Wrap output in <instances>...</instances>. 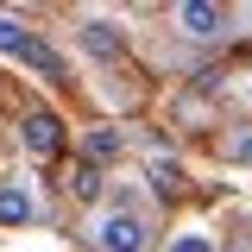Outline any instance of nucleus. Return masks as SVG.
Returning <instances> with one entry per match:
<instances>
[{
	"instance_id": "nucleus-6",
	"label": "nucleus",
	"mask_w": 252,
	"mask_h": 252,
	"mask_svg": "<svg viewBox=\"0 0 252 252\" xmlns=\"http://www.w3.org/2000/svg\"><path fill=\"white\" fill-rule=\"evenodd\" d=\"M19 63H32L38 76H57V82H63V57H57V51H51V44H38V38H32L26 51H19Z\"/></svg>"
},
{
	"instance_id": "nucleus-8",
	"label": "nucleus",
	"mask_w": 252,
	"mask_h": 252,
	"mask_svg": "<svg viewBox=\"0 0 252 252\" xmlns=\"http://www.w3.org/2000/svg\"><path fill=\"white\" fill-rule=\"evenodd\" d=\"M26 44H32V32L19 26V19H0V51H6V57H19Z\"/></svg>"
},
{
	"instance_id": "nucleus-11",
	"label": "nucleus",
	"mask_w": 252,
	"mask_h": 252,
	"mask_svg": "<svg viewBox=\"0 0 252 252\" xmlns=\"http://www.w3.org/2000/svg\"><path fill=\"white\" fill-rule=\"evenodd\" d=\"M152 183L164 189V195L177 189V158H152Z\"/></svg>"
},
{
	"instance_id": "nucleus-4",
	"label": "nucleus",
	"mask_w": 252,
	"mask_h": 252,
	"mask_svg": "<svg viewBox=\"0 0 252 252\" xmlns=\"http://www.w3.org/2000/svg\"><path fill=\"white\" fill-rule=\"evenodd\" d=\"M38 215V202H32V189L13 177V183H0V227H26Z\"/></svg>"
},
{
	"instance_id": "nucleus-9",
	"label": "nucleus",
	"mask_w": 252,
	"mask_h": 252,
	"mask_svg": "<svg viewBox=\"0 0 252 252\" xmlns=\"http://www.w3.org/2000/svg\"><path fill=\"white\" fill-rule=\"evenodd\" d=\"M94 158H120V132L94 126V132H89V164H94Z\"/></svg>"
},
{
	"instance_id": "nucleus-2",
	"label": "nucleus",
	"mask_w": 252,
	"mask_h": 252,
	"mask_svg": "<svg viewBox=\"0 0 252 252\" xmlns=\"http://www.w3.org/2000/svg\"><path fill=\"white\" fill-rule=\"evenodd\" d=\"M177 26H183L189 38H220V32H227V13H220L215 0H183V6H177Z\"/></svg>"
},
{
	"instance_id": "nucleus-12",
	"label": "nucleus",
	"mask_w": 252,
	"mask_h": 252,
	"mask_svg": "<svg viewBox=\"0 0 252 252\" xmlns=\"http://www.w3.org/2000/svg\"><path fill=\"white\" fill-rule=\"evenodd\" d=\"M170 252H215V246H208V240H195V233H189V240H170Z\"/></svg>"
},
{
	"instance_id": "nucleus-1",
	"label": "nucleus",
	"mask_w": 252,
	"mask_h": 252,
	"mask_svg": "<svg viewBox=\"0 0 252 252\" xmlns=\"http://www.w3.org/2000/svg\"><path fill=\"white\" fill-rule=\"evenodd\" d=\"M94 246L101 252H152V227H145V215H132V208H107V215L94 220Z\"/></svg>"
},
{
	"instance_id": "nucleus-7",
	"label": "nucleus",
	"mask_w": 252,
	"mask_h": 252,
	"mask_svg": "<svg viewBox=\"0 0 252 252\" xmlns=\"http://www.w3.org/2000/svg\"><path fill=\"white\" fill-rule=\"evenodd\" d=\"M69 189H76L82 202H94V195H101V170H94L89 158H82V164H69Z\"/></svg>"
},
{
	"instance_id": "nucleus-10",
	"label": "nucleus",
	"mask_w": 252,
	"mask_h": 252,
	"mask_svg": "<svg viewBox=\"0 0 252 252\" xmlns=\"http://www.w3.org/2000/svg\"><path fill=\"white\" fill-rule=\"evenodd\" d=\"M220 158H233V164H252V132H227V139H220Z\"/></svg>"
},
{
	"instance_id": "nucleus-3",
	"label": "nucleus",
	"mask_w": 252,
	"mask_h": 252,
	"mask_svg": "<svg viewBox=\"0 0 252 252\" xmlns=\"http://www.w3.org/2000/svg\"><path fill=\"white\" fill-rule=\"evenodd\" d=\"M19 139H26V152H32V158H57L63 126H57V114H32V120L19 126Z\"/></svg>"
},
{
	"instance_id": "nucleus-5",
	"label": "nucleus",
	"mask_w": 252,
	"mask_h": 252,
	"mask_svg": "<svg viewBox=\"0 0 252 252\" xmlns=\"http://www.w3.org/2000/svg\"><path fill=\"white\" fill-rule=\"evenodd\" d=\"M76 38H82V51H94V57H120V51H126V38L107 26V19H82Z\"/></svg>"
}]
</instances>
